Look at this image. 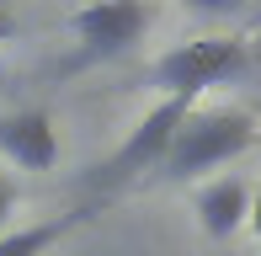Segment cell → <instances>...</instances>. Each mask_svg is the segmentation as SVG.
<instances>
[{
    "instance_id": "cell-1",
    "label": "cell",
    "mask_w": 261,
    "mask_h": 256,
    "mask_svg": "<svg viewBox=\"0 0 261 256\" xmlns=\"http://www.w3.org/2000/svg\"><path fill=\"white\" fill-rule=\"evenodd\" d=\"M256 134H261V123L245 107L192 112V118L171 134V144H165L155 176H165V182H192V176H203V171H219V166H229L234 155H245V149L256 144Z\"/></svg>"
},
{
    "instance_id": "cell-2",
    "label": "cell",
    "mask_w": 261,
    "mask_h": 256,
    "mask_svg": "<svg viewBox=\"0 0 261 256\" xmlns=\"http://www.w3.org/2000/svg\"><path fill=\"white\" fill-rule=\"evenodd\" d=\"M251 69V48L240 38H192L176 43L171 54H160L149 64V86L160 96H203L208 86H224V80H240Z\"/></svg>"
},
{
    "instance_id": "cell-3",
    "label": "cell",
    "mask_w": 261,
    "mask_h": 256,
    "mask_svg": "<svg viewBox=\"0 0 261 256\" xmlns=\"http://www.w3.org/2000/svg\"><path fill=\"white\" fill-rule=\"evenodd\" d=\"M192 107H197L192 96H160V107H149L144 118L128 128L123 144H117L112 155L101 160V166H91L86 187H96V192H117V187H128V182H139L144 171H155L160 155H165V144H171V134H176L187 118H192Z\"/></svg>"
},
{
    "instance_id": "cell-4",
    "label": "cell",
    "mask_w": 261,
    "mask_h": 256,
    "mask_svg": "<svg viewBox=\"0 0 261 256\" xmlns=\"http://www.w3.org/2000/svg\"><path fill=\"white\" fill-rule=\"evenodd\" d=\"M69 32L80 43V59H117L149 32V6L144 0H91L69 16Z\"/></svg>"
},
{
    "instance_id": "cell-5",
    "label": "cell",
    "mask_w": 261,
    "mask_h": 256,
    "mask_svg": "<svg viewBox=\"0 0 261 256\" xmlns=\"http://www.w3.org/2000/svg\"><path fill=\"white\" fill-rule=\"evenodd\" d=\"M0 160L16 166V171H54V166H59L54 118H48L43 107H27V112L0 118Z\"/></svg>"
},
{
    "instance_id": "cell-6",
    "label": "cell",
    "mask_w": 261,
    "mask_h": 256,
    "mask_svg": "<svg viewBox=\"0 0 261 256\" xmlns=\"http://www.w3.org/2000/svg\"><path fill=\"white\" fill-rule=\"evenodd\" d=\"M245 214H251V187L240 176H213L197 192V224L208 240H229L234 229H245Z\"/></svg>"
},
{
    "instance_id": "cell-7",
    "label": "cell",
    "mask_w": 261,
    "mask_h": 256,
    "mask_svg": "<svg viewBox=\"0 0 261 256\" xmlns=\"http://www.w3.org/2000/svg\"><path fill=\"white\" fill-rule=\"evenodd\" d=\"M91 214H96V203H80V208H69V214H59V219L6 229V235H0V256H48L64 235H75L80 224H91Z\"/></svg>"
},
{
    "instance_id": "cell-8",
    "label": "cell",
    "mask_w": 261,
    "mask_h": 256,
    "mask_svg": "<svg viewBox=\"0 0 261 256\" xmlns=\"http://www.w3.org/2000/svg\"><path fill=\"white\" fill-rule=\"evenodd\" d=\"M187 11H197V16H229V11H245L251 0H181Z\"/></svg>"
},
{
    "instance_id": "cell-9",
    "label": "cell",
    "mask_w": 261,
    "mask_h": 256,
    "mask_svg": "<svg viewBox=\"0 0 261 256\" xmlns=\"http://www.w3.org/2000/svg\"><path fill=\"white\" fill-rule=\"evenodd\" d=\"M11 208H16V182L0 171V235H6V219H11Z\"/></svg>"
},
{
    "instance_id": "cell-10",
    "label": "cell",
    "mask_w": 261,
    "mask_h": 256,
    "mask_svg": "<svg viewBox=\"0 0 261 256\" xmlns=\"http://www.w3.org/2000/svg\"><path fill=\"white\" fill-rule=\"evenodd\" d=\"M245 229H251V235H261V187L251 192V214H245Z\"/></svg>"
},
{
    "instance_id": "cell-11",
    "label": "cell",
    "mask_w": 261,
    "mask_h": 256,
    "mask_svg": "<svg viewBox=\"0 0 261 256\" xmlns=\"http://www.w3.org/2000/svg\"><path fill=\"white\" fill-rule=\"evenodd\" d=\"M11 38H16V16L0 6V43H11Z\"/></svg>"
}]
</instances>
